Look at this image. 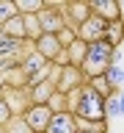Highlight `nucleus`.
<instances>
[{"label": "nucleus", "mask_w": 124, "mask_h": 133, "mask_svg": "<svg viewBox=\"0 0 124 133\" xmlns=\"http://www.w3.org/2000/svg\"><path fill=\"white\" fill-rule=\"evenodd\" d=\"M74 119H83V122H102L105 119V97H99L97 91L91 89L88 83L80 86L77 91V100H74V108L69 111Z\"/></svg>", "instance_id": "1"}, {"label": "nucleus", "mask_w": 124, "mask_h": 133, "mask_svg": "<svg viewBox=\"0 0 124 133\" xmlns=\"http://www.w3.org/2000/svg\"><path fill=\"white\" fill-rule=\"evenodd\" d=\"M110 53H113V44L107 39H99V42L86 44V58H83V64H80V75H86L88 81L105 75L107 64H110Z\"/></svg>", "instance_id": "2"}, {"label": "nucleus", "mask_w": 124, "mask_h": 133, "mask_svg": "<svg viewBox=\"0 0 124 133\" xmlns=\"http://www.w3.org/2000/svg\"><path fill=\"white\" fill-rule=\"evenodd\" d=\"M33 53H39L47 64H52V61L66 64V61H64V47H61L58 36H52V33H41L39 39H36V44H33Z\"/></svg>", "instance_id": "3"}, {"label": "nucleus", "mask_w": 124, "mask_h": 133, "mask_svg": "<svg viewBox=\"0 0 124 133\" xmlns=\"http://www.w3.org/2000/svg\"><path fill=\"white\" fill-rule=\"evenodd\" d=\"M19 116H22L25 125L30 128V133H44L47 122L52 119V108H50V105H33V103H30Z\"/></svg>", "instance_id": "4"}, {"label": "nucleus", "mask_w": 124, "mask_h": 133, "mask_svg": "<svg viewBox=\"0 0 124 133\" xmlns=\"http://www.w3.org/2000/svg\"><path fill=\"white\" fill-rule=\"evenodd\" d=\"M77 39L86 42V44H91V42H99V39H107V22L91 14L88 19H86V22L77 28Z\"/></svg>", "instance_id": "5"}, {"label": "nucleus", "mask_w": 124, "mask_h": 133, "mask_svg": "<svg viewBox=\"0 0 124 133\" xmlns=\"http://www.w3.org/2000/svg\"><path fill=\"white\" fill-rule=\"evenodd\" d=\"M36 19H39V28H41V33H52V36H58V33L66 28V19H64V14L58 11V8H50V6H44L36 14Z\"/></svg>", "instance_id": "6"}, {"label": "nucleus", "mask_w": 124, "mask_h": 133, "mask_svg": "<svg viewBox=\"0 0 124 133\" xmlns=\"http://www.w3.org/2000/svg\"><path fill=\"white\" fill-rule=\"evenodd\" d=\"M80 69H74V66H61L58 69V78H55V91L58 94H72L74 89H80Z\"/></svg>", "instance_id": "7"}, {"label": "nucleus", "mask_w": 124, "mask_h": 133, "mask_svg": "<svg viewBox=\"0 0 124 133\" xmlns=\"http://www.w3.org/2000/svg\"><path fill=\"white\" fill-rule=\"evenodd\" d=\"M74 130H77V119L69 111H55L44 128V133H74Z\"/></svg>", "instance_id": "8"}, {"label": "nucleus", "mask_w": 124, "mask_h": 133, "mask_svg": "<svg viewBox=\"0 0 124 133\" xmlns=\"http://www.w3.org/2000/svg\"><path fill=\"white\" fill-rule=\"evenodd\" d=\"M83 58H86V42L74 39L72 44H66V47H64V61H66L64 66H74V69H80Z\"/></svg>", "instance_id": "9"}, {"label": "nucleus", "mask_w": 124, "mask_h": 133, "mask_svg": "<svg viewBox=\"0 0 124 133\" xmlns=\"http://www.w3.org/2000/svg\"><path fill=\"white\" fill-rule=\"evenodd\" d=\"M91 14L99 17V19H105L107 25L110 22H119V17H121V8H119V3H91Z\"/></svg>", "instance_id": "10"}, {"label": "nucleus", "mask_w": 124, "mask_h": 133, "mask_svg": "<svg viewBox=\"0 0 124 133\" xmlns=\"http://www.w3.org/2000/svg\"><path fill=\"white\" fill-rule=\"evenodd\" d=\"M105 81L110 86V91H121V83H124V69H121V61H110L105 69Z\"/></svg>", "instance_id": "11"}, {"label": "nucleus", "mask_w": 124, "mask_h": 133, "mask_svg": "<svg viewBox=\"0 0 124 133\" xmlns=\"http://www.w3.org/2000/svg\"><path fill=\"white\" fill-rule=\"evenodd\" d=\"M0 33L6 36V39H14V42H22L25 39V25H22V17L17 14V17H11L3 28H0Z\"/></svg>", "instance_id": "12"}, {"label": "nucleus", "mask_w": 124, "mask_h": 133, "mask_svg": "<svg viewBox=\"0 0 124 133\" xmlns=\"http://www.w3.org/2000/svg\"><path fill=\"white\" fill-rule=\"evenodd\" d=\"M121 111H124V94L121 91H110L105 97V116H121Z\"/></svg>", "instance_id": "13"}, {"label": "nucleus", "mask_w": 124, "mask_h": 133, "mask_svg": "<svg viewBox=\"0 0 124 133\" xmlns=\"http://www.w3.org/2000/svg\"><path fill=\"white\" fill-rule=\"evenodd\" d=\"M69 17L74 19V22L69 25V28H74V31H77V28H80V25H83V22H86V19L91 17L88 3H72V6H69Z\"/></svg>", "instance_id": "14"}, {"label": "nucleus", "mask_w": 124, "mask_h": 133, "mask_svg": "<svg viewBox=\"0 0 124 133\" xmlns=\"http://www.w3.org/2000/svg\"><path fill=\"white\" fill-rule=\"evenodd\" d=\"M3 133H30V128L25 125L22 116H11V119L3 125Z\"/></svg>", "instance_id": "15"}, {"label": "nucleus", "mask_w": 124, "mask_h": 133, "mask_svg": "<svg viewBox=\"0 0 124 133\" xmlns=\"http://www.w3.org/2000/svg\"><path fill=\"white\" fill-rule=\"evenodd\" d=\"M11 17H17V3H11V0H3L0 3V28L11 19Z\"/></svg>", "instance_id": "16"}, {"label": "nucleus", "mask_w": 124, "mask_h": 133, "mask_svg": "<svg viewBox=\"0 0 124 133\" xmlns=\"http://www.w3.org/2000/svg\"><path fill=\"white\" fill-rule=\"evenodd\" d=\"M8 119H11V111H8V105H6V100L0 97V128H3V125L8 122Z\"/></svg>", "instance_id": "17"}, {"label": "nucleus", "mask_w": 124, "mask_h": 133, "mask_svg": "<svg viewBox=\"0 0 124 133\" xmlns=\"http://www.w3.org/2000/svg\"><path fill=\"white\" fill-rule=\"evenodd\" d=\"M74 133H86V130H80V128H77V130H74Z\"/></svg>", "instance_id": "18"}, {"label": "nucleus", "mask_w": 124, "mask_h": 133, "mask_svg": "<svg viewBox=\"0 0 124 133\" xmlns=\"http://www.w3.org/2000/svg\"><path fill=\"white\" fill-rule=\"evenodd\" d=\"M0 133H3V128H0Z\"/></svg>", "instance_id": "19"}]
</instances>
